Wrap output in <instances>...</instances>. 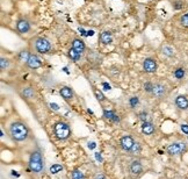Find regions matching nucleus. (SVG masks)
I'll use <instances>...</instances> for the list:
<instances>
[{"mask_svg": "<svg viewBox=\"0 0 188 179\" xmlns=\"http://www.w3.org/2000/svg\"><path fill=\"white\" fill-rule=\"evenodd\" d=\"M59 93H60V95H62L65 100H71L72 97H73V91L71 90L70 87H66V86L62 87L60 91H59Z\"/></svg>", "mask_w": 188, "mask_h": 179, "instance_id": "dca6fc26", "label": "nucleus"}, {"mask_svg": "<svg viewBox=\"0 0 188 179\" xmlns=\"http://www.w3.org/2000/svg\"><path fill=\"white\" fill-rule=\"evenodd\" d=\"M55 134L57 136V139L59 140H66L69 139V136L71 135V129L70 126L65 122H58L55 126Z\"/></svg>", "mask_w": 188, "mask_h": 179, "instance_id": "7ed1b4c3", "label": "nucleus"}, {"mask_svg": "<svg viewBox=\"0 0 188 179\" xmlns=\"http://www.w3.org/2000/svg\"><path fill=\"white\" fill-rule=\"evenodd\" d=\"M9 134L12 136V139L16 142H22L24 140L28 137V134H29V130H28V127L20 121L13 122L9 127Z\"/></svg>", "mask_w": 188, "mask_h": 179, "instance_id": "f257e3e1", "label": "nucleus"}, {"mask_svg": "<svg viewBox=\"0 0 188 179\" xmlns=\"http://www.w3.org/2000/svg\"><path fill=\"white\" fill-rule=\"evenodd\" d=\"M143 171V166L139 161H134V162L130 164V172L135 176H138V174L142 173Z\"/></svg>", "mask_w": 188, "mask_h": 179, "instance_id": "f8f14e48", "label": "nucleus"}, {"mask_svg": "<svg viewBox=\"0 0 188 179\" xmlns=\"http://www.w3.org/2000/svg\"><path fill=\"white\" fill-rule=\"evenodd\" d=\"M152 90H153V84L152 83H145L144 84V91L147 93H152Z\"/></svg>", "mask_w": 188, "mask_h": 179, "instance_id": "a878e982", "label": "nucleus"}, {"mask_svg": "<svg viewBox=\"0 0 188 179\" xmlns=\"http://www.w3.org/2000/svg\"><path fill=\"white\" fill-rule=\"evenodd\" d=\"M146 116H147V114L145 112H142L141 114H139V119L143 120V121H145V120H146Z\"/></svg>", "mask_w": 188, "mask_h": 179, "instance_id": "2f4dec72", "label": "nucleus"}, {"mask_svg": "<svg viewBox=\"0 0 188 179\" xmlns=\"http://www.w3.org/2000/svg\"><path fill=\"white\" fill-rule=\"evenodd\" d=\"M180 24L185 28H188V13L183 14L181 17H180Z\"/></svg>", "mask_w": 188, "mask_h": 179, "instance_id": "5701e85b", "label": "nucleus"}, {"mask_svg": "<svg viewBox=\"0 0 188 179\" xmlns=\"http://www.w3.org/2000/svg\"><path fill=\"white\" fill-rule=\"evenodd\" d=\"M27 65L29 66L30 69L36 70V69H38V68H41L42 66V62H41V59L37 57L36 55L30 54L29 58H28V61H27Z\"/></svg>", "mask_w": 188, "mask_h": 179, "instance_id": "1a4fd4ad", "label": "nucleus"}, {"mask_svg": "<svg viewBox=\"0 0 188 179\" xmlns=\"http://www.w3.org/2000/svg\"><path fill=\"white\" fill-rule=\"evenodd\" d=\"M16 29H18L19 33L26 34V33H28L30 30V23L28 22L27 20L21 19V20H19L18 23H16Z\"/></svg>", "mask_w": 188, "mask_h": 179, "instance_id": "9d476101", "label": "nucleus"}, {"mask_svg": "<svg viewBox=\"0 0 188 179\" xmlns=\"http://www.w3.org/2000/svg\"><path fill=\"white\" fill-rule=\"evenodd\" d=\"M142 132L145 134V135H151L154 132V126H153L151 122L144 121L142 125Z\"/></svg>", "mask_w": 188, "mask_h": 179, "instance_id": "4468645a", "label": "nucleus"}, {"mask_svg": "<svg viewBox=\"0 0 188 179\" xmlns=\"http://www.w3.org/2000/svg\"><path fill=\"white\" fill-rule=\"evenodd\" d=\"M71 178L72 179H85V176L82 173L81 171L79 170H74L71 172Z\"/></svg>", "mask_w": 188, "mask_h": 179, "instance_id": "412c9836", "label": "nucleus"}, {"mask_svg": "<svg viewBox=\"0 0 188 179\" xmlns=\"http://www.w3.org/2000/svg\"><path fill=\"white\" fill-rule=\"evenodd\" d=\"M161 51H163V54H164L165 56H167V57H172V56H174V49L171 48V47H168V46L163 47Z\"/></svg>", "mask_w": 188, "mask_h": 179, "instance_id": "aec40b11", "label": "nucleus"}, {"mask_svg": "<svg viewBox=\"0 0 188 179\" xmlns=\"http://www.w3.org/2000/svg\"><path fill=\"white\" fill-rule=\"evenodd\" d=\"M143 69L147 73H154L157 71V62L153 58H146L143 62Z\"/></svg>", "mask_w": 188, "mask_h": 179, "instance_id": "0eeeda50", "label": "nucleus"}, {"mask_svg": "<svg viewBox=\"0 0 188 179\" xmlns=\"http://www.w3.org/2000/svg\"><path fill=\"white\" fill-rule=\"evenodd\" d=\"M173 7H174V9H181L182 7H183V2L182 1H175L173 4Z\"/></svg>", "mask_w": 188, "mask_h": 179, "instance_id": "7c9ffc66", "label": "nucleus"}, {"mask_svg": "<svg viewBox=\"0 0 188 179\" xmlns=\"http://www.w3.org/2000/svg\"><path fill=\"white\" fill-rule=\"evenodd\" d=\"M103 116L108 119V120H112L114 122H118L120 121V119H118V116L113 112V110H103Z\"/></svg>", "mask_w": 188, "mask_h": 179, "instance_id": "f3484780", "label": "nucleus"}, {"mask_svg": "<svg viewBox=\"0 0 188 179\" xmlns=\"http://www.w3.org/2000/svg\"><path fill=\"white\" fill-rule=\"evenodd\" d=\"M67 55H69V57H70L73 62H78V61L81 58V54H80V52H78V51H76L73 48L69 50V54H67Z\"/></svg>", "mask_w": 188, "mask_h": 179, "instance_id": "a211bd4d", "label": "nucleus"}, {"mask_svg": "<svg viewBox=\"0 0 188 179\" xmlns=\"http://www.w3.org/2000/svg\"><path fill=\"white\" fill-rule=\"evenodd\" d=\"M102 86L105 87V90H106V91H109V90H112L110 85H109V84H107V83H102Z\"/></svg>", "mask_w": 188, "mask_h": 179, "instance_id": "f704fd0d", "label": "nucleus"}, {"mask_svg": "<svg viewBox=\"0 0 188 179\" xmlns=\"http://www.w3.org/2000/svg\"><path fill=\"white\" fill-rule=\"evenodd\" d=\"M175 105L180 110H187L188 108V99L185 95H178L175 99Z\"/></svg>", "mask_w": 188, "mask_h": 179, "instance_id": "9b49d317", "label": "nucleus"}, {"mask_svg": "<svg viewBox=\"0 0 188 179\" xmlns=\"http://www.w3.org/2000/svg\"><path fill=\"white\" fill-rule=\"evenodd\" d=\"M187 149V145L185 143L181 142H176V143H172L171 145H168L167 148V152L171 156H178V155H181L183 154Z\"/></svg>", "mask_w": 188, "mask_h": 179, "instance_id": "39448f33", "label": "nucleus"}, {"mask_svg": "<svg viewBox=\"0 0 188 179\" xmlns=\"http://www.w3.org/2000/svg\"><path fill=\"white\" fill-rule=\"evenodd\" d=\"M88 148H89V149H94V148H95V143H94V142L88 143Z\"/></svg>", "mask_w": 188, "mask_h": 179, "instance_id": "e433bc0d", "label": "nucleus"}, {"mask_svg": "<svg viewBox=\"0 0 188 179\" xmlns=\"http://www.w3.org/2000/svg\"><path fill=\"white\" fill-rule=\"evenodd\" d=\"M181 130L185 134H188V125H181Z\"/></svg>", "mask_w": 188, "mask_h": 179, "instance_id": "473e14b6", "label": "nucleus"}, {"mask_svg": "<svg viewBox=\"0 0 188 179\" xmlns=\"http://www.w3.org/2000/svg\"><path fill=\"white\" fill-rule=\"evenodd\" d=\"M166 93H167V87L165 86L164 84H161V83H157V84L153 85L152 94L156 97V98H158V99L164 98L165 95H166Z\"/></svg>", "mask_w": 188, "mask_h": 179, "instance_id": "423d86ee", "label": "nucleus"}, {"mask_svg": "<svg viewBox=\"0 0 188 179\" xmlns=\"http://www.w3.org/2000/svg\"><path fill=\"white\" fill-rule=\"evenodd\" d=\"M63 170V166L62 165H59V164H53V165H51L50 166V172L51 173H58L59 171H62Z\"/></svg>", "mask_w": 188, "mask_h": 179, "instance_id": "4be33fe9", "label": "nucleus"}, {"mask_svg": "<svg viewBox=\"0 0 188 179\" xmlns=\"http://www.w3.org/2000/svg\"><path fill=\"white\" fill-rule=\"evenodd\" d=\"M94 94H95V97H96V99L99 100V101H103L105 100V95L102 94V93L100 92V91H94Z\"/></svg>", "mask_w": 188, "mask_h": 179, "instance_id": "cd10ccee", "label": "nucleus"}, {"mask_svg": "<svg viewBox=\"0 0 188 179\" xmlns=\"http://www.w3.org/2000/svg\"><path fill=\"white\" fill-rule=\"evenodd\" d=\"M9 66V61L7 59V58H1L0 59V69L1 70H5V69H7Z\"/></svg>", "mask_w": 188, "mask_h": 179, "instance_id": "393cba45", "label": "nucleus"}, {"mask_svg": "<svg viewBox=\"0 0 188 179\" xmlns=\"http://www.w3.org/2000/svg\"><path fill=\"white\" fill-rule=\"evenodd\" d=\"M11 173H12L13 177H19V176H20V174H19L18 172H16V171H14V170H13V171H12V172H11Z\"/></svg>", "mask_w": 188, "mask_h": 179, "instance_id": "4c0bfd02", "label": "nucleus"}, {"mask_svg": "<svg viewBox=\"0 0 188 179\" xmlns=\"http://www.w3.org/2000/svg\"><path fill=\"white\" fill-rule=\"evenodd\" d=\"M29 168L33 172H41L43 170V161H42V155L40 151H33L29 157Z\"/></svg>", "mask_w": 188, "mask_h": 179, "instance_id": "f03ea898", "label": "nucleus"}, {"mask_svg": "<svg viewBox=\"0 0 188 179\" xmlns=\"http://www.w3.org/2000/svg\"><path fill=\"white\" fill-rule=\"evenodd\" d=\"M35 48L40 54H49V52L51 51V44H50V42L47 39H43V37H40V39L36 40Z\"/></svg>", "mask_w": 188, "mask_h": 179, "instance_id": "20e7f679", "label": "nucleus"}, {"mask_svg": "<svg viewBox=\"0 0 188 179\" xmlns=\"http://www.w3.org/2000/svg\"><path fill=\"white\" fill-rule=\"evenodd\" d=\"M72 48H73L76 51L82 54V52L85 51V49H86V46H85L84 41L79 40V39H76V40L72 41Z\"/></svg>", "mask_w": 188, "mask_h": 179, "instance_id": "ddd939ff", "label": "nucleus"}, {"mask_svg": "<svg viewBox=\"0 0 188 179\" xmlns=\"http://www.w3.org/2000/svg\"><path fill=\"white\" fill-rule=\"evenodd\" d=\"M100 41H101V43L102 44H110L113 42V35H112V33L110 32H103L102 34H101V36H100Z\"/></svg>", "mask_w": 188, "mask_h": 179, "instance_id": "2eb2a0df", "label": "nucleus"}, {"mask_svg": "<svg viewBox=\"0 0 188 179\" xmlns=\"http://www.w3.org/2000/svg\"><path fill=\"white\" fill-rule=\"evenodd\" d=\"M50 107H51V108H52L53 110H59V106L57 104H53V103H51V104H50Z\"/></svg>", "mask_w": 188, "mask_h": 179, "instance_id": "72a5a7b5", "label": "nucleus"}, {"mask_svg": "<svg viewBox=\"0 0 188 179\" xmlns=\"http://www.w3.org/2000/svg\"><path fill=\"white\" fill-rule=\"evenodd\" d=\"M129 103H130V105H131V107H136V106L138 105V103H139V100H138L137 97H132V98H130Z\"/></svg>", "mask_w": 188, "mask_h": 179, "instance_id": "c85d7f7f", "label": "nucleus"}, {"mask_svg": "<svg viewBox=\"0 0 188 179\" xmlns=\"http://www.w3.org/2000/svg\"><path fill=\"white\" fill-rule=\"evenodd\" d=\"M22 94H24V98L31 99V98H34V95H35V91H34V88H31V87H24V91H22Z\"/></svg>", "mask_w": 188, "mask_h": 179, "instance_id": "6ab92c4d", "label": "nucleus"}, {"mask_svg": "<svg viewBox=\"0 0 188 179\" xmlns=\"http://www.w3.org/2000/svg\"><path fill=\"white\" fill-rule=\"evenodd\" d=\"M183 76H185V70L181 69V68H179V69H176L174 71V77H175L176 79H182Z\"/></svg>", "mask_w": 188, "mask_h": 179, "instance_id": "b1692460", "label": "nucleus"}, {"mask_svg": "<svg viewBox=\"0 0 188 179\" xmlns=\"http://www.w3.org/2000/svg\"><path fill=\"white\" fill-rule=\"evenodd\" d=\"M94 179H106V177H105V174L99 173V174H96V176H95V178Z\"/></svg>", "mask_w": 188, "mask_h": 179, "instance_id": "c9c22d12", "label": "nucleus"}, {"mask_svg": "<svg viewBox=\"0 0 188 179\" xmlns=\"http://www.w3.org/2000/svg\"><path fill=\"white\" fill-rule=\"evenodd\" d=\"M120 143H121V147H122V149H123V150L130 151L131 149H132L134 144H135V141H134V139H132L131 136H129V135H125V136H123V137L121 139Z\"/></svg>", "mask_w": 188, "mask_h": 179, "instance_id": "6e6552de", "label": "nucleus"}, {"mask_svg": "<svg viewBox=\"0 0 188 179\" xmlns=\"http://www.w3.org/2000/svg\"><path fill=\"white\" fill-rule=\"evenodd\" d=\"M131 152H134V154H136V152H139L141 151V144L139 143H135L134 144V147H132V149H131Z\"/></svg>", "mask_w": 188, "mask_h": 179, "instance_id": "c756f323", "label": "nucleus"}, {"mask_svg": "<svg viewBox=\"0 0 188 179\" xmlns=\"http://www.w3.org/2000/svg\"><path fill=\"white\" fill-rule=\"evenodd\" d=\"M95 158H96V159H99V161H101V156H100V154H95Z\"/></svg>", "mask_w": 188, "mask_h": 179, "instance_id": "58836bf2", "label": "nucleus"}, {"mask_svg": "<svg viewBox=\"0 0 188 179\" xmlns=\"http://www.w3.org/2000/svg\"><path fill=\"white\" fill-rule=\"evenodd\" d=\"M29 56H30V54L27 50H24V51H21L20 52V58L22 59V61H28V58H29Z\"/></svg>", "mask_w": 188, "mask_h": 179, "instance_id": "bb28decb", "label": "nucleus"}]
</instances>
